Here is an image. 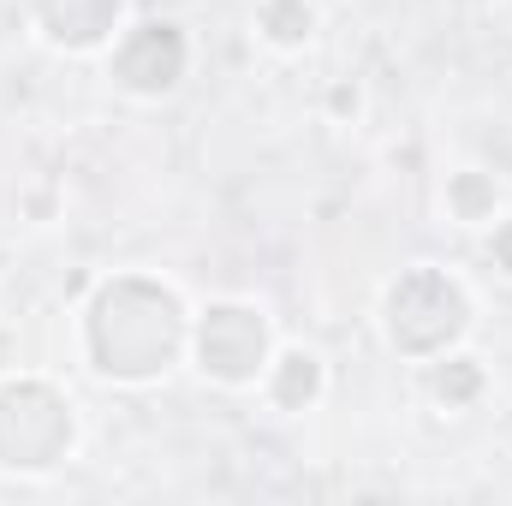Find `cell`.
I'll return each instance as SVG.
<instances>
[{"label": "cell", "instance_id": "cell-1", "mask_svg": "<svg viewBox=\"0 0 512 506\" xmlns=\"http://www.w3.org/2000/svg\"><path fill=\"white\" fill-rule=\"evenodd\" d=\"M191 346V298L155 268H114L102 274L78 316L72 352L102 387H155L185 364Z\"/></svg>", "mask_w": 512, "mask_h": 506}, {"label": "cell", "instance_id": "cell-2", "mask_svg": "<svg viewBox=\"0 0 512 506\" xmlns=\"http://www.w3.org/2000/svg\"><path fill=\"white\" fill-rule=\"evenodd\" d=\"M477 328V292L447 262H405L376 298V334L399 364H429L465 346Z\"/></svg>", "mask_w": 512, "mask_h": 506}, {"label": "cell", "instance_id": "cell-3", "mask_svg": "<svg viewBox=\"0 0 512 506\" xmlns=\"http://www.w3.org/2000/svg\"><path fill=\"white\" fill-rule=\"evenodd\" d=\"M84 417L78 399L48 370H6L0 376V477H54L78 459Z\"/></svg>", "mask_w": 512, "mask_h": 506}, {"label": "cell", "instance_id": "cell-4", "mask_svg": "<svg viewBox=\"0 0 512 506\" xmlns=\"http://www.w3.org/2000/svg\"><path fill=\"white\" fill-rule=\"evenodd\" d=\"M280 346V328L268 316L262 298L245 292H221L209 304H191V346H185V364L209 387L221 393H256V381L268 370Z\"/></svg>", "mask_w": 512, "mask_h": 506}, {"label": "cell", "instance_id": "cell-5", "mask_svg": "<svg viewBox=\"0 0 512 506\" xmlns=\"http://www.w3.org/2000/svg\"><path fill=\"white\" fill-rule=\"evenodd\" d=\"M191 60H197V48L179 18H131L120 42L102 54L108 84L131 102H167L191 78Z\"/></svg>", "mask_w": 512, "mask_h": 506}, {"label": "cell", "instance_id": "cell-6", "mask_svg": "<svg viewBox=\"0 0 512 506\" xmlns=\"http://www.w3.org/2000/svg\"><path fill=\"white\" fill-rule=\"evenodd\" d=\"M30 36L60 60H102L126 30V0H24Z\"/></svg>", "mask_w": 512, "mask_h": 506}, {"label": "cell", "instance_id": "cell-7", "mask_svg": "<svg viewBox=\"0 0 512 506\" xmlns=\"http://www.w3.org/2000/svg\"><path fill=\"white\" fill-rule=\"evenodd\" d=\"M256 393H262L268 411L304 417V411H316L328 399V358L316 346H304V340H280L274 358H268V370H262V381H256Z\"/></svg>", "mask_w": 512, "mask_h": 506}, {"label": "cell", "instance_id": "cell-8", "mask_svg": "<svg viewBox=\"0 0 512 506\" xmlns=\"http://www.w3.org/2000/svg\"><path fill=\"white\" fill-rule=\"evenodd\" d=\"M441 215L459 227V233H489L501 215H507V191H501V179L489 173V167H453L447 179H441Z\"/></svg>", "mask_w": 512, "mask_h": 506}, {"label": "cell", "instance_id": "cell-9", "mask_svg": "<svg viewBox=\"0 0 512 506\" xmlns=\"http://www.w3.org/2000/svg\"><path fill=\"white\" fill-rule=\"evenodd\" d=\"M417 381H423V393H429L441 411H453V417H459V411H477L483 393H489V370H483V358L465 352V346H453V352L417 364Z\"/></svg>", "mask_w": 512, "mask_h": 506}, {"label": "cell", "instance_id": "cell-10", "mask_svg": "<svg viewBox=\"0 0 512 506\" xmlns=\"http://www.w3.org/2000/svg\"><path fill=\"white\" fill-rule=\"evenodd\" d=\"M316 30H322V6L316 0H256L251 6V36L280 60L304 54L316 42Z\"/></svg>", "mask_w": 512, "mask_h": 506}, {"label": "cell", "instance_id": "cell-11", "mask_svg": "<svg viewBox=\"0 0 512 506\" xmlns=\"http://www.w3.org/2000/svg\"><path fill=\"white\" fill-rule=\"evenodd\" d=\"M483 262H489L501 280H512V215H501V221L483 233Z\"/></svg>", "mask_w": 512, "mask_h": 506}, {"label": "cell", "instance_id": "cell-12", "mask_svg": "<svg viewBox=\"0 0 512 506\" xmlns=\"http://www.w3.org/2000/svg\"><path fill=\"white\" fill-rule=\"evenodd\" d=\"M328 114H334V120H346V114L358 120V114H364V84H358V78H340V84L328 90Z\"/></svg>", "mask_w": 512, "mask_h": 506}]
</instances>
